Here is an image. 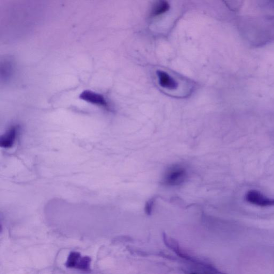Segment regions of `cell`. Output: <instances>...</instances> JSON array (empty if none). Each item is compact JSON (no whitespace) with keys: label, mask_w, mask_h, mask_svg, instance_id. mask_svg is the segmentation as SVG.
<instances>
[{"label":"cell","mask_w":274,"mask_h":274,"mask_svg":"<svg viewBox=\"0 0 274 274\" xmlns=\"http://www.w3.org/2000/svg\"><path fill=\"white\" fill-rule=\"evenodd\" d=\"M187 171L183 167L174 166L166 173L163 182L169 186H178L187 179Z\"/></svg>","instance_id":"6da1fadb"},{"label":"cell","mask_w":274,"mask_h":274,"mask_svg":"<svg viewBox=\"0 0 274 274\" xmlns=\"http://www.w3.org/2000/svg\"><path fill=\"white\" fill-rule=\"evenodd\" d=\"M245 200L251 204L260 207L274 206V199L266 197L261 192L255 190L247 192L245 195Z\"/></svg>","instance_id":"7a4b0ae2"},{"label":"cell","mask_w":274,"mask_h":274,"mask_svg":"<svg viewBox=\"0 0 274 274\" xmlns=\"http://www.w3.org/2000/svg\"><path fill=\"white\" fill-rule=\"evenodd\" d=\"M79 98L88 103L99 106V107H108V103L102 95L90 90H85L82 92L79 95Z\"/></svg>","instance_id":"3957f363"},{"label":"cell","mask_w":274,"mask_h":274,"mask_svg":"<svg viewBox=\"0 0 274 274\" xmlns=\"http://www.w3.org/2000/svg\"><path fill=\"white\" fill-rule=\"evenodd\" d=\"M18 127L12 126L8 129L0 138V146L4 148H12L16 141L18 135Z\"/></svg>","instance_id":"277c9868"},{"label":"cell","mask_w":274,"mask_h":274,"mask_svg":"<svg viewBox=\"0 0 274 274\" xmlns=\"http://www.w3.org/2000/svg\"><path fill=\"white\" fill-rule=\"evenodd\" d=\"M157 76L159 84L161 87L170 90H174L178 88V83L169 74L163 71H158Z\"/></svg>","instance_id":"5b68a950"},{"label":"cell","mask_w":274,"mask_h":274,"mask_svg":"<svg viewBox=\"0 0 274 274\" xmlns=\"http://www.w3.org/2000/svg\"><path fill=\"white\" fill-rule=\"evenodd\" d=\"M14 62L10 59L4 60L1 65L2 80L5 82L10 81L14 74Z\"/></svg>","instance_id":"8992f818"},{"label":"cell","mask_w":274,"mask_h":274,"mask_svg":"<svg viewBox=\"0 0 274 274\" xmlns=\"http://www.w3.org/2000/svg\"><path fill=\"white\" fill-rule=\"evenodd\" d=\"M169 8L170 5L167 0H157L153 5L150 12V17L154 19V18L160 16L169 11Z\"/></svg>","instance_id":"52a82bcc"},{"label":"cell","mask_w":274,"mask_h":274,"mask_svg":"<svg viewBox=\"0 0 274 274\" xmlns=\"http://www.w3.org/2000/svg\"><path fill=\"white\" fill-rule=\"evenodd\" d=\"M81 257V255L78 252H73L70 254L66 266L68 268H75L76 264L79 259Z\"/></svg>","instance_id":"ba28073f"},{"label":"cell","mask_w":274,"mask_h":274,"mask_svg":"<svg viewBox=\"0 0 274 274\" xmlns=\"http://www.w3.org/2000/svg\"><path fill=\"white\" fill-rule=\"evenodd\" d=\"M154 202L155 200L154 198H152L147 202L145 209L146 213L147 215L151 214Z\"/></svg>","instance_id":"9c48e42d"}]
</instances>
